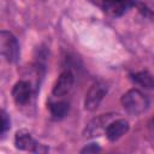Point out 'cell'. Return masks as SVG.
Wrapping results in <instances>:
<instances>
[{"label":"cell","mask_w":154,"mask_h":154,"mask_svg":"<svg viewBox=\"0 0 154 154\" xmlns=\"http://www.w3.org/2000/svg\"><path fill=\"white\" fill-rule=\"evenodd\" d=\"M99 150H101V148L97 146V143H90V144L85 146L81 150V153H95V152H99Z\"/></svg>","instance_id":"obj_13"},{"label":"cell","mask_w":154,"mask_h":154,"mask_svg":"<svg viewBox=\"0 0 154 154\" xmlns=\"http://www.w3.org/2000/svg\"><path fill=\"white\" fill-rule=\"evenodd\" d=\"M107 94V84L102 81H96L91 84L84 99V108L87 111H95L105 95Z\"/></svg>","instance_id":"obj_3"},{"label":"cell","mask_w":154,"mask_h":154,"mask_svg":"<svg viewBox=\"0 0 154 154\" xmlns=\"http://www.w3.org/2000/svg\"><path fill=\"white\" fill-rule=\"evenodd\" d=\"M14 146L17 149L20 150H29V152H34V153H38V152H46L47 148H43L42 144H40L29 131L26 130H19L16 132L14 136Z\"/></svg>","instance_id":"obj_4"},{"label":"cell","mask_w":154,"mask_h":154,"mask_svg":"<svg viewBox=\"0 0 154 154\" xmlns=\"http://www.w3.org/2000/svg\"><path fill=\"white\" fill-rule=\"evenodd\" d=\"M49 111L53 118L60 119L65 117L69 112V103L64 100H57V101H51L49 102Z\"/></svg>","instance_id":"obj_11"},{"label":"cell","mask_w":154,"mask_h":154,"mask_svg":"<svg viewBox=\"0 0 154 154\" xmlns=\"http://www.w3.org/2000/svg\"><path fill=\"white\" fill-rule=\"evenodd\" d=\"M152 126H154V118H153V120H152Z\"/></svg>","instance_id":"obj_14"},{"label":"cell","mask_w":154,"mask_h":154,"mask_svg":"<svg viewBox=\"0 0 154 154\" xmlns=\"http://www.w3.org/2000/svg\"><path fill=\"white\" fill-rule=\"evenodd\" d=\"M131 79L135 84L144 89H154V76L147 71H141L131 75Z\"/></svg>","instance_id":"obj_10"},{"label":"cell","mask_w":154,"mask_h":154,"mask_svg":"<svg viewBox=\"0 0 154 154\" xmlns=\"http://www.w3.org/2000/svg\"><path fill=\"white\" fill-rule=\"evenodd\" d=\"M73 75L70 72V71H64L59 75L54 87H53V90H52V95L57 99H63L64 96H66L72 87H73Z\"/></svg>","instance_id":"obj_6"},{"label":"cell","mask_w":154,"mask_h":154,"mask_svg":"<svg viewBox=\"0 0 154 154\" xmlns=\"http://www.w3.org/2000/svg\"><path fill=\"white\" fill-rule=\"evenodd\" d=\"M109 119H111L109 114H108V117H106V114H102L101 117L94 119L91 123H89V125H88V128L85 130L87 131V135L88 136H99V134L102 130L105 131L106 128H107V125L111 123Z\"/></svg>","instance_id":"obj_9"},{"label":"cell","mask_w":154,"mask_h":154,"mask_svg":"<svg viewBox=\"0 0 154 154\" xmlns=\"http://www.w3.org/2000/svg\"><path fill=\"white\" fill-rule=\"evenodd\" d=\"M0 52L5 60L8 63H16L19 59V43L12 32L6 30L0 32Z\"/></svg>","instance_id":"obj_2"},{"label":"cell","mask_w":154,"mask_h":154,"mask_svg":"<svg viewBox=\"0 0 154 154\" xmlns=\"http://www.w3.org/2000/svg\"><path fill=\"white\" fill-rule=\"evenodd\" d=\"M122 106L124 109L132 114V116H140L144 113L149 107V100L148 97L138 89H130L128 90L120 99Z\"/></svg>","instance_id":"obj_1"},{"label":"cell","mask_w":154,"mask_h":154,"mask_svg":"<svg viewBox=\"0 0 154 154\" xmlns=\"http://www.w3.org/2000/svg\"><path fill=\"white\" fill-rule=\"evenodd\" d=\"M100 6L108 16L120 17L134 6V2L131 0H102Z\"/></svg>","instance_id":"obj_5"},{"label":"cell","mask_w":154,"mask_h":154,"mask_svg":"<svg viewBox=\"0 0 154 154\" xmlns=\"http://www.w3.org/2000/svg\"><path fill=\"white\" fill-rule=\"evenodd\" d=\"M10 124H11L10 118H8L7 113L2 109L1 111V135H5V132L10 129Z\"/></svg>","instance_id":"obj_12"},{"label":"cell","mask_w":154,"mask_h":154,"mask_svg":"<svg viewBox=\"0 0 154 154\" xmlns=\"http://www.w3.org/2000/svg\"><path fill=\"white\" fill-rule=\"evenodd\" d=\"M129 128L130 126H129L128 120L116 119L107 125V128L105 130V135L111 142H116L117 140H119L122 136H124L129 131Z\"/></svg>","instance_id":"obj_8"},{"label":"cell","mask_w":154,"mask_h":154,"mask_svg":"<svg viewBox=\"0 0 154 154\" xmlns=\"http://www.w3.org/2000/svg\"><path fill=\"white\" fill-rule=\"evenodd\" d=\"M32 96V87L26 81L17 82L12 88V97L18 106L26 105Z\"/></svg>","instance_id":"obj_7"}]
</instances>
